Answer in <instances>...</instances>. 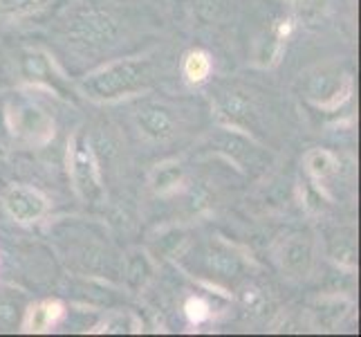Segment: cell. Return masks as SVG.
I'll return each mask as SVG.
<instances>
[{"instance_id": "cell-1", "label": "cell", "mask_w": 361, "mask_h": 337, "mask_svg": "<svg viewBox=\"0 0 361 337\" xmlns=\"http://www.w3.org/2000/svg\"><path fill=\"white\" fill-rule=\"evenodd\" d=\"M151 70L142 59H121L90 72L79 83V93L97 104H110L146 90Z\"/></svg>"}, {"instance_id": "cell-2", "label": "cell", "mask_w": 361, "mask_h": 337, "mask_svg": "<svg viewBox=\"0 0 361 337\" xmlns=\"http://www.w3.org/2000/svg\"><path fill=\"white\" fill-rule=\"evenodd\" d=\"M68 173L74 191L79 194L81 201L97 203L104 196L102 171H99V160L94 155V148L81 129L74 131L68 140Z\"/></svg>"}, {"instance_id": "cell-3", "label": "cell", "mask_w": 361, "mask_h": 337, "mask_svg": "<svg viewBox=\"0 0 361 337\" xmlns=\"http://www.w3.org/2000/svg\"><path fill=\"white\" fill-rule=\"evenodd\" d=\"M9 129L18 140L32 146H45L52 142L54 137V119L49 117V112L30 99L14 102L7 108Z\"/></svg>"}, {"instance_id": "cell-4", "label": "cell", "mask_w": 361, "mask_h": 337, "mask_svg": "<svg viewBox=\"0 0 361 337\" xmlns=\"http://www.w3.org/2000/svg\"><path fill=\"white\" fill-rule=\"evenodd\" d=\"M353 95V79L348 72H341L337 68H323L317 74L307 79L305 97L317 108L334 112L341 108Z\"/></svg>"}, {"instance_id": "cell-5", "label": "cell", "mask_w": 361, "mask_h": 337, "mask_svg": "<svg viewBox=\"0 0 361 337\" xmlns=\"http://www.w3.org/2000/svg\"><path fill=\"white\" fill-rule=\"evenodd\" d=\"M3 209L11 220H16L20 225H32L47 214L49 203L45 194L34 189V187L11 184L3 194Z\"/></svg>"}, {"instance_id": "cell-6", "label": "cell", "mask_w": 361, "mask_h": 337, "mask_svg": "<svg viewBox=\"0 0 361 337\" xmlns=\"http://www.w3.org/2000/svg\"><path fill=\"white\" fill-rule=\"evenodd\" d=\"M20 74L27 83L41 85V88L54 90L66 97V81L59 72L54 59L43 49H25L20 57Z\"/></svg>"}, {"instance_id": "cell-7", "label": "cell", "mask_w": 361, "mask_h": 337, "mask_svg": "<svg viewBox=\"0 0 361 337\" xmlns=\"http://www.w3.org/2000/svg\"><path fill=\"white\" fill-rule=\"evenodd\" d=\"M281 268L294 279H303L312 272L314 266V243L303 234H294L290 239H285L281 247Z\"/></svg>"}, {"instance_id": "cell-8", "label": "cell", "mask_w": 361, "mask_h": 337, "mask_svg": "<svg viewBox=\"0 0 361 337\" xmlns=\"http://www.w3.org/2000/svg\"><path fill=\"white\" fill-rule=\"evenodd\" d=\"M135 122L140 131L153 142H166L176 135V117L161 104H153V102L142 104L135 110Z\"/></svg>"}, {"instance_id": "cell-9", "label": "cell", "mask_w": 361, "mask_h": 337, "mask_svg": "<svg viewBox=\"0 0 361 337\" xmlns=\"http://www.w3.org/2000/svg\"><path fill=\"white\" fill-rule=\"evenodd\" d=\"M204 261L211 274H216L220 279H235L240 277L247 268L245 256L238 252V247H233L225 241H211L207 245Z\"/></svg>"}, {"instance_id": "cell-10", "label": "cell", "mask_w": 361, "mask_h": 337, "mask_svg": "<svg viewBox=\"0 0 361 337\" xmlns=\"http://www.w3.org/2000/svg\"><path fill=\"white\" fill-rule=\"evenodd\" d=\"M61 317H63V306L59 302H52V299L30 304L20 319V329L25 333H47L52 326H56Z\"/></svg>"}, {"instance_id": "cell-11", "label": "cell", "mask_w": 361, "mask_h": 337, "mask_svg": "<svg viewBox=\"0 0 361 337\" xmlns=\"http://www.w3.org/2000/svg\"><path fill=\"white\" fill-rule=\"evenodd\" d=\"M216 146L220 153H225L229 160L233 158L238 165H245V162H249V165H254L256 155L260 153L258 146L249 140L247 135H243L238 129H225L218 137H216Z\"/></svg>"}, {"instance_id": "cell-12", "label": "cell", "mask_w": 361, "mask_h": 337, "mask_svg": "<svg viewBox=\"0 0 361 337\" xmlns=\"http://www.w3.org/2000/svg\"><path fill=\"white\" fill-rule=\"evenodd\" d=\"M290 30H292L290 20H279V25H274V30L269 32L267 39L260 43V49H258V66L260 68H271L279 64V59L285 49V43H288Z\"/></svg>"}, {"instance_id": "cell-13", "label": "cell", "mask_w": 361, "mask_h": 337, "mask_svg": "<svg viewBox=\"0 0 361 337\" xmlns=\"http://www.w3.org/2000/svg\"><path fill=\"white\" fill-rule=\"evenodd\" d=\"M182 182H184V169L176 160L159 162L151 173V187L159 196H169L173 191H178Z\"/></svg>"}, {"instance_id": "cell-14", "label": "cell", "mask_w": 361, "mask_h": 337, "mask_svg": "<svg viewBox=\"0 0 361 337\" xmlns=\"http://www.w3.org/2000/svg\"><path fill=\"white\" fill-rule=\"evenodd\" d=\"M25 308H27V302H25L23 292L7 290L0 295V333H11L20 329Z\"/></svg>"}, {"instance_id": "cell-15", "label": "cell", "mask_w": 361, "mask_h": 337, "mask_svg": "<svg viewBox=\"0 0 361 337\" xmlns=\"http://www.w3.org/2000/svg\"><path fill=\"white\" fill-rule=\"evenodd\" d=\"M77 30L81 32L83 39H90L92 43H108L113 39V23L104 14L97 11H85L77 18Z\"/></svg>"}, {"instance_id": "cell-16", "label": "cell", "mask_w": 361, "mask_h": 337, "mask_svg": "<svg viewBox=\"0 0 361 337\" xmlns=\"http://www.w3.org/2000/svg\"><path fill=\"white\" fill-rule=\"evenodd\" d=\"M330 256L348 270L357 266V234L353 227L337 232V236L330 241Z\"/></svg>"}, {"instance_id": "cell-17", "label": "cell", "mask_w": 361, "mask_h": 337, "mask_svg": "<svg viewBox=\"0 0 361 337\" xmlns=\"http://www.w3.org/2000/svg\"><path fill=\"white\" fill-rule=\"evenodd\" d=\"M303 165H305V171L314 180H326V178H330V176L337 173L339 160H337V155H334V153L326 151V148H312V151L305 153Z\"/></svg>"}, {"instance_id": "cell-18", "label": "cell", "mask_w": 361, "mask_h": 337, "mask_svg": "<svg viewBox=\"0 0 361 337\" xmlns=\"http://www.w3.org/2000/svg\"><path fill=\"white\" fill-rule=\"evenodd\" d=\"M153 277V264L148 254L144 252H133L128 259H126V281L130 288L135 290H142L144 285L151 281Z\"/></svg>"}, {"instance_id": "cell-19", "label": "cell", "mask_w": 361, "mask_h": 337, "mask_svg": "<svg viewBox=\"0 0 361 337\" xmlns=\"http://www.w3.org/2000/svg\"><path fill=\"white\" fill-rule=\"evenodd\" d=\"M182 72L189 83H204L211 74V57L204 49H191L182 61Z\"/></svg>"}, {"instance_id": "cell-20", "label": "cell", "mask_w": 361, "mask_h": 337, "mask_svg": "<svg viewBox=\"0 0 361 337\" xmlns=\"http://www.w3.org/2000/svg\"><path fill=\"white\" fill-rule=\"evenodd\" d=\"M348 308H350V302L343 299V297H328V299H323V302L319 304V308L314 310L317 321L321 324V326H326V329L337 326V324L348 315Z\"/></svg>"}, {"instance_id": "cell-21", "label": "cell", "mask_w": 361, "mask_h": 337, "mask_svg": "<svg viewBox=\"0 0 361 337\" xmlns=\"http://www.w3.org/2000/svg\"><path fill=\"white\" fill-rule=\"evenodd\" d=\"M47 0H0V14L5 16H27L45 7Z\"/></svg>"}, {"instance_id": "cell-22", "label": "cell", "mask_w": 361, "mask_h": 337, "mask_svg": "<svg viewBox=\"0 0 361 337\" xmlns=\"http://www.w3.org/2000/svg\"><path fill=\"white\" fill-rule=\"evenodd\" d=\"M290 9L294 11L296 18L303 20H312L317 16H321L326 7L330 5V0H288Z\"/></svg>"}, {"instance_id": "cell-23", "label": "cell", "mask_w": 361, "mask_h": 337, "mask_svg": "<svg viewBox=\"0 0 361 337\" xmlns=\"http://www.w3.org/2000/svg\"><path fill=\"white\" fill-rule=\"evenodd\" d=\"M137 331H140V321L128 313H117L99 326V333H137Z\"/></svg>"}, {"instance_id": "cell-24", "label": "cell", "mask_w": 361, "mask_h": 337, "mask_svg": "<svg viewBox=\"0 0 361 337\" xmlns=\"http://www.w3.org/2000/svg\"><path fill=\"white\" fill-rule=\"evenodd\" d=\"M184 313L191 324H202L211 317V306L204 302L202 297H189L184 304Z\"/></svg>"}, {"instance_id": "cell-25", "label": "cell", "mask_w": 361, "mask_h": 337, "mask_svg": "<svg viewBox=\"0 0 361 337\" xmlns=\"http://www.w3.org/2000/svg\"><path fill=\"white\" fill-rule=\"evenodd\" d=\"M182 243H184V232L182 230H171L169 234L161 236L157 247H159V252L164 256H173V254H176V249H180Z\"/></svg>"}]
</instances>
